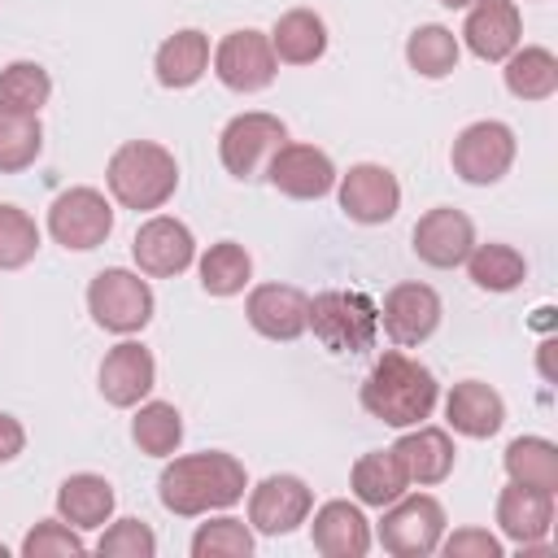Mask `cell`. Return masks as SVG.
Returning <instances> with one entry per match:
<instances>
[{"label":"cell","instance_id":"6da1fadb","mask_svg":"<svg viewBox=\"0 0 558 558\" xmlns=\"http://www.w3.org/2000/svg\"><path fill=\"white\" fill-rule=\"evenodd\" d=\"M157 497L170 514H183V519L227 510L244 497V462L222 449L183 453V458L166 462V471L157 480Z\"/></svg>","mask_w":558,"mask_h":558},{"label":"cell","instance_id":"7a4b0ae2","mask_svg":"<svg viewBox=\"0 0 558 558\" xmlns=\"http://www.w3.org/2000/svg\"><path fill=\"white\" fill-rule=\"evenodd\" d=\"M436 397H440L436 375L397 349L384 353L362 379V410L388 427H418L423 418H432Z\"/></svg>","mask_w":558,"mask_h":558},{"label":"cell","instance_id":"3957f363","mask_svg":"<svg viewBox=\"0 0 558 558\" xmlns=\"http://www.w3.org/2000/svg\"><path fill=\"white\" fill-rule=\"evenodd\" d=\"M105 183L122 209H161L179 187V161L153 140H126L113 148Z\"/></svg>","mask_w":558,"mask_h":558},{"label":"cell","instance_id":"277c9868","mask_svg":"<svg viewBox=\"0 0 558 558\" xmlns=\"http://www.w3.org/2000/svg\"><path fill=\"white\" fill-rule=\"evenodd\" d=\"M305 327L331 353H366L375 349V336H379V305L366 292L327 288L310 301Z\"/></svg>","mask_w":558,"mask_h":558},{"label":"cell","instance_id":"5b68a950","mask_svg":"<svg viewBox=\"0 0 558 558\" xmlns=\"http://www.w3.org/2000/svg\"><path fill=\"white\" fill-rule=\"evenodd\" d=\"M87 310H92L96 327H105L113 336H135L153 318V288L135 270L109 266L87 283Z\"/></svg>","mask_w":558,"mask_h":558},{"label":"cell","instance_id":"8992f818","mask_svg":"<svg viewBox=\"0 0 558 558\" xmlns=\"http://www.w3.org/2000/svg\"><path fill=\"white\" fill-rule=\"evenodd\" d=\"M440 536H445V506L427 493H414V497H397L392 506H384V519H379V545L397 558H423V554H436L440 549Z\"/></svg>","mask_w":558,"mask_h":558},{"label":"cell","instance_id":"52a82bcc","mask_svg":"<svg viewBox=\"0 0 558 558\" xmlns=\"http://www.w3.org/2000/svg\"><path fill=\"white\" fill-rule=\"evenodd\" d=\"M288 144V126L275 113H235L222 135H218V157L227 166V174L235 179H257L266 170V161Z\"/></svg>","mask_w":558,"mask_h":558},{"label":"cell","instance_id":"ba28073f","mask_svg":"<svg viewBox=\"0 0 558 558\" xmlns=\"http://www.w3.org/2000/svg\"><path fill=\"white\" fill-rule=\"evenodd\" d=\"M449 161H453V174L462 183L488 187L514 166V131L506 122H497V118L471 122V126L458 131V140L449 148Z\"/></svg>","mask_w":558,"mask_h":558},{"label":"cell","instance_id":"9c48e42d","mask_svg":"<svg viewBox=\"0 0 558 558\" xmlns=\"http://www.w3.org/2000/svg\"><path fill=\"white\" fill-rule=\"evenodd\" d=\"M109 231H113V205L96 187H70L48 205V235L61 248L87 253V248L105 244Z\"/></svg>","mask_w":558,"mask_h":558},{"label":"cell","instance_id":"30bf717a","mask_svg":"<svg viewBox=\"0 0 558 558\" xmlns=\"http://www.w3.org/2000/svg\"><path fill=\"white\" fill-rule=\"evenodd\" d=\"M275 70H279V57L270 48V35L262 31H248V26L231 31L214 48V74L231 92H262L275 83Z\"/></svg>","mask_w":558,"mask_h":558},{"label":"cell","instance_id":"8fae6325","mask_svg":"<svg viewBox=\"0 0 558 558\" xmlns=\"http://www.w3.org/2000/svg\"><path fill=\"white\" fill-rule=\"evenodd\" d=\"M340 209L344 218L362 222V227H379L401 209V183L388 166L375 161H357L349 166V174L340 179Z\"/></svg>","mask_w":558,"mask_h":558},{"label":"cell","instance_id":"7c38bea8","mask_svg":"<svg viewBox=\"0 0 558 558\" xmlns=\"http://www.w3.org/2000/svg\"><path fill=\"white\" fill-rule=\"evenodd\" d=\"M131 257H135V266H140L144 275L170 279V275H183V270L192 266L196 240H192L187 222H179V218H170V214H157V218H148V222L135 231Z\"/></svg>","mask_w":558,"mask_h":558},{"label":"cell","instance_id":"4fadbf2b","mask_svg":"<svg viewBox=\"0 0 558 558\" xmlns=\"http://www.w3.org/2000/svg\"><path fill=\"white\" fill-rule=\"evenodd\" d=\"M314 510V493L301 475H266L253 493H248V523L266 536H283L292 527H301Z\"/></svg>","mask_w":558,"mask_h":558},{"label":"cell","instance_id":"5bb4252c","mask_svg":"<svg viewBox=\"0 0 558 558\" xmlns=\"http://www.w3.org/2000/svg\"><path fill=\"white\" fill-rule=\"evenodd\" d=\"M379 327L401 349L423 344L440 327V296H436V288H427V283H397V288H388V296L379 305Z\"/></svg>","mask_w":558,"mask_h":558},{"label":"cell","instance_id":"9a60e30c","mask_svg":"<svg viewBox=\"0 0 558 558\" xmlns=\"http://www.w3.org/2000/svg\"><path fill=\"white\" fill-rule=\"evenodd\" d=\"M266 179H270L275 192H283L292 201H318L336 187V166L314 144H283L266 161Z\"/></svg>","mask_w":558,"mask_h":558},{"label":"cell","instance_id":"2e32d148","mask_svg":"<svg viewBox=\"0 0 558 558\" xmlns=\"http://www.w3.org/2000/svg\"><path fill=\"white\" fill-rule=\"evenodd\" d=\"M471 248H475V222L453 205H436L414 222V253L436 270L462 266Z\"/></svg>","mask_w":558,"mask_h":558},{"label":"cell","instance_id":"e0dca14e","mask_svg":"<svg viewBox=\"0 0 558 558\" xmlns=\"http://www.w3.org/2000/svg\"><path fill=\"white\" fill-rule=\"evenodd\" d=\"M153 379H157V362L144 344L135 340H122L105 353L100 362V397L118 410H131L140 405L148 392H153Z\"/></svg>","mask_w":558,"mask_h":558},{"label":"cell","instance_id":"ac0fdd59","mask_svg":"<svg viewBox=\"0 0 558 558\" xmlns=\"http://www.w3.org/2000/svg\"><path fill=\"white\" fill-rule=\"evenodd\" d=\"M519 35L523 17L514 0H475L462 22V39L480 61H506L519 48Z\"/></svg>","mask_w":558,"mask_h":558},{"label":"cell","instance_id":"d6986e66","mask_svg":"<svg viewBox=\"0 0 558 558\" xmlns=\"http://www.w3.org/2000/svg\"><path fill=\"white\" fill-rule=\"evenodd\" d=\"M497 523L519 549L541 545L554 527V493L510 480V488H501V497H497Z\"/></svg>","mask_w":558,"mask_h":558},{"label":"cell","instance_id":"ffe728a7","mask_svg":"<svg viewBox=\"0 0 558 558\" xmlns=\"http://www.w3.org/2000/svg\"><path fill=\"white\" fill-rule=\"evenodd\" d=\"M305 310H310V296L292 283H262L248 292V323L257 336L266 340H296L305 331Z\"/></svg>","mask_w":558,"mask_h":558},{"label":"cell","instance_id":"44dd1931","mask_svg":"<svg viewBox=\"0 0 558 558\" xmlns=\"http://www.w3.org/2000/svg\"><path fill=\"white\" fill-rule=\"evenodd\" d=\"M445 418L458 436H471V440H488L501 432L506 423V401L497 388L480 384V379H462L449 388L445 397Z\"/></svg>","mask_w":558,"mask_h":558},{"label":"cell","instance_id":"7402d4cb","mask_svg":"<svg viewBox=\"0 0 558 558\" xmlns=\"http://www.w3.org/2000/svg\"><path fill=\"white\" fill-rule=\"evenodd\" d=\"M310 541L323 558H362L371 549V523L353 501H327L314 510Z\"/></svg>","mask_w":558,"mask_h":558},{"label":"cell","instance_id":"603a6c76","mask_svg":"<svg viewBox=\"0 0 558 558\" xmlns=\"http://www.w3.org/2000/svg\"><path fill=\"white\" fill-rule=\"evenodd\" d=\"M392 453L401 458L410 484H440V480H449L453 458H458L449 432H445V427H423V423H418L414 432H405V436L392 445Z\"/></svg>","mask_w":558,"mask_h":558},{"label":"cell","instance_id":"cb8c5ba5","mask_svg":"<svg viewBox=\"0 0 558 558\" xmlns=\"http://www.w3.org/2000/svg\"><path fill=\"white\" fill-rule=\"evenodd\" d=\"M113 484L105 475H92V471H78L70 475L61 488H57V514L78 527V532H92V527H105L109 514H113Z\"/></svg>","mask_w":558,"mask_h":558},{"label":"cell","instance_id":"d4e9b609","mask_svg":"<svg viewBox=\"0 0 558 558\" xmlns=\"http://www.w3.org/2000/svg\"><path fill=\"white\" fill-rule=\"evenodd\" d=\"M270 48L288 65H314L327 52V22L314 9H288L270 26Z\"/></svg>","mask_w":558,"mask_h":558},{"label":"cell","instance_id":"484cf974","mask_svg":"<svg viewBox=\"0 0 558 558\" xmlns=\"http://www.w3.org/2000/svg\"><path fill=\"white\" fill-rule=\"evenodd\" d=\"M349 484H353V497L362 506H379L384 510L410 488V475H405V466H401V458L392 449H371V453H362L353 462Z\"/></svg>","mask_w":558,"mask_h":558},{"label":"cell","instance_id":"4316f807","mask_svg":"<svg viewBox=\"0 0 558 558\" xmlns=\"http://www.w3.org/2000/svg\"><path fill=\"white\" fill-rule=\"evenodd\" d=\"M153 70H157V83H161V87H174V92H179V87H192V83L209 70V35L196 31V26L174 31V35L157 48Z\"/></svg>","mask_w":558,"mask_h":558},{"label":"cell","instance_id":"83f0119b","mask_svg":"<svg viewBox=\"0 0 558 558\" xmlns=\"http://www.w3.org/2000/svg\"><path fill=\"white\" fill-rule=\"evenodd\" d=\"M506 92L519 100H549L558 92V57L549 48H514L506 57Z\"/></svg>","mask_w":558,"mask_h":558},{"label":"cell","instance_id":"f1b7e54d","mask_svg":"<svg viewBox=\"0 0 558 558\" xmlns=\"http://www.w3.org/2000/svg\"><path fill=\"white\" fill-rule=\"evenodd\" d=\"M506 475L514 484H532L558 493V445L545 436H519L506 445Z\"/></svg>","mask_w":558,"mask_h":558},{"label":"cell","instance_id":"f546056e","mask_svg":"<svg viewBox=\"0 0 558 558\" xmlns=\"http://www.w3.org/2000/svg\"><path fill=\"white\" fill-rule=\"evenodd\" d=\"M248 279H253V257H248L244 244L218 240V244L205 248V257H201V288L209 296H235V292H244Z\"/></svg>","mask_w":558,"mask_h":558},{"label":"cell","instance_id":"4dcf8cb0","mask_svg":"<svg viewBox=\"0 0 558 558\" xmlns=\"http://www.w3.org/2000/svg\"><path fill=\"white\" fill-rule=\"evenodd\" d=\"M466 270H471V283L484 292H514L527 279V262L510 244H475L466 253Z\"/></svg>","mask_w":558,"mask_h":558},{"label":"cell","instance_id":"1f68e13d","mask_svg":"<svg viewBox=\"0 0 558 558\" xmlns=\"http://www.w3.org/2000/svg\"><path fill=\"white\" fill-rule=\"evenodd\" d=\"M131 440L148 458H170L183 440V414L170 401H144L131 418Z\"/></svg>","mask_w":558,"mask_h":558},{"label":"cell","instance_id":"d6a6232c","mask_svg":"<svg viewBox=\"0 0 558 558\" xmlns=\"http://www.w3.org/2000/svg\"><path fill=\"white\" fill-rule=\"evenodd\" d=\"M458 35L449 31V26H436V22H427V26H418L410 39H405V61H410V70L414 74H423V78H445V74H453L458 70Z\"/></svg>","mask_w":558,"mask_h":558},{"label":"cell","instance_id":"836d02e7","mask_svg":"<svg viewBox=\"0 0 558 558\" xmlns=\"http://www.w3.org/2000/svg\"><path fill=\"white\" fill-rule=\"evenodd\" d=\"M39 148H44L39 113L0 109V174H17V170L35 166Z\"/></svg>","mask_w":558,"mask_h":558},{"label":"cell","instance_id":"e575fe53","mask_svg":"<svg viewBox=\"0 0 558 558\" xmlns=\"http://www.w3.org/2000/svg\"><path fill=\"white\" fill-rule=\"evenodd\" d=\"M52 96V78L39 61H9L0 70V109L17 113H39Z\"/></svg>","mask_w":558,"mask_h":558},{"label":"cell","instance_id":"d590c367","mask_svg":"<svg viewBox=\"0 0 558 558\" xmlns=\"http://www.w3.org/2000/svg\"><path fill=\"white\" fill-rule=\"evenodd\" d=\"M253 554V532L244 527V519H209L196 527L192 536V558H248Z\"/></svg>","mask_w":558,"mask_h":558},{"label":"cell","instance_id":"8d00e7d4","mask_svg":"<svg viewBox=\"0 0 558 558\" xmlns=\"http://www.w3.org/2000/svg\"><path fill=\"white\" fill-rule=\"evenodd\" d=\"M39 248V227L26 209L0 205V270H17L35 257Z\"/></svg>","mask_w":558,"mask_h":558},{"label":"cell","instance_id":"74e56055","mask_svg":"<svg viewBox=\"0 0 558 558\" xmlns=\"http://www.w3.org/2000/svg\"><path fill=\"white\" fill-rule=\"evenodd\" d=\"M83 549L87 545H83L78 527H70L65 519H44L22 541V558H78Z\"/></svg>","mask_w":558,"mask_h":558},{"label":"cell","instance_id":"f35d334b","mask_svg":"<svg viewBox=\"0 0 558 558\" xmlns=\"http://www.w3.org/2000/svg\"><path fill=\"white\" fill-rule=\"evenodd\" d=\"M100 558H153L157 554V536L144 519H118L100 541H96Z\"/></svg>","mask_w":558,"mask_h":558},{"label":"cell","instance_id":"ab89813d","mask_svg":"<svg viewBox=\"0 0 558 558\" xmlns=\"http://www.w3.org/2000/svg\"><path fill=\"white\" fill-rule=\"evenodd\" d=\"M440 545H445L449 558H501V541L488 536L484 527H462V532H453L449 541L440 536Z\"/></svg>","mask_w":558,"mask_h":558},{"label":"cell","instance_id":"60d3db41","mask_svg":"<svg viewBox=\"0 0 558 558\" xmlns=\"http://www.w3.org/2000/svg\"><path fill=\"white\" fill-rule=\"evenodd\" d=\"M22 445H26L22 423H17L13 414H0V462H13V458L22 453Z\"/></svg>","mask_w":558,"mask_h":558},{"label":"cell","instance_id":"b9f144b4","mask_svg":"<svg viewBox=\"0 0 558 558\" xmlns=\"http://www.w3.org/2000/svg\"><path fill=\"white\" fill-rule=\"evenodd\" d=\"M440 4H449V9H466V4H475V0H440Z\"/></svg>","mask_w":558,"mask_h":558},{"label":"cell","instance_id":"7bdbcfd3","mask_svg":"<svg viewBox=\"0 0 558 558\" xmlns=\"http://www.w3.org/2000/svg\"><path fill=\"white\" fill-rule=\"evenodd\" d=\"M0 558H4V545H0Z\"/></svg>","mask_w":558,"mask_h":558}]
</instances>
